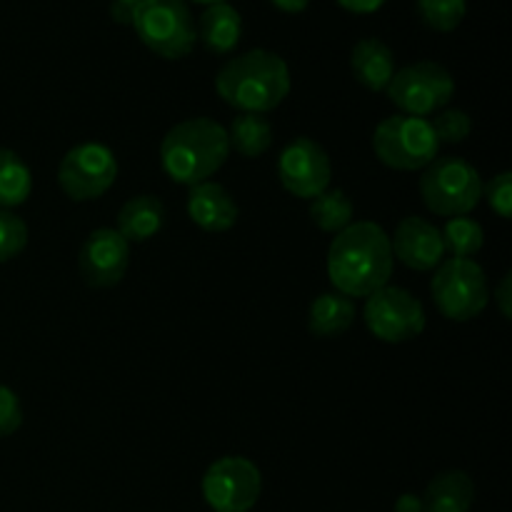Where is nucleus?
Segmentation results:
<instances>
[{
  "label": "nucleus",
  "instance_id": "f257e3e1",
  "mask_svg": "<svg viewBox=\"0 0 512 512\" xmlns=\"http://www.w3.org/2000/svg\"><path fill=\"white\" fill-rule=\"evenodd\" d=\"M390 235L373 220H358L340 230L328 248V278L348 298H368L393 278Z\"/></svg>",
  "mask_w": 512,
  "mask_h": 512
},
{
  "label": "nucleus",
  "instance_id": "f03ea898",
  "mask_svg": "<svg viewBox=\"0 0 512 512\" xmlns=\"http://www.w3.org/2000/svg\"><path fill=\"white\" fill-rule=\"evenodd\" d=\"M290 85L288 63L263 48L235 55L215 75L218 95L240 113H270L288 98Z\"/></svg>",
  "mask_w": 512,
  "mask_h": 512
},
{
  "label": "nucleus",
  "instance_id": "7ed1b4c3",
  "mask_svg": "<svg viewBox=\"0 0 512 512\" xmlns=\"http://www.w3.org/2000/svg\"><path fill=\"white\" fill-rule=\"evenodd\" d=\"M228 155V133L213 118L183 120L173 125L160 143V163L168 178L190 188L213 178Z\"/></svg>",
  "mask_w": 512,
  "mask_h": 512
},
{
  "label": "nucleus",
  "instance_id": "20e7f679",
  "mask_svg": "<svg viewBox=\"0 0 512 512\" xmlns=\"http://www.w3.org/2000/svg\"><path fill=\"white\" fill-rule=\"evenodd\" d=\"M420 198L440 218L468 215L483 198V178L478 168L458 155L435 158L420 175Z\"/></svg>",
  "mask_w": 512,
  "mask_h": 512
},
{
  "label": "nucleus",
  "instance_id": "39448f33",
  "mask_svg": "<svg viewBox=\"0 0 512 512\" xmlns=\"http://www.w3.org/2000/svg\"><path fill=\"white\" fill-rule=\"evenodd\" d=\"M133 28L145 48L165 60L185 58L198 40L185 0H140L135 5Z\"/></svg>",
  "mask_w": 512,
  "mask_h": 512
},
{
  "label": "nucleus",
  "instance_id": "423d86ee",
  "mask_svg": "<svg viewBox=\"0 0 512 512\" xmlns=\"http://www.w3.org/2000/svg\"><path fill=\"white\" fill-rule=\"evenodd\" d=\"M373 150L388 168L413 173L425 170L438 158L440 143L428 120L398 113L380 120L373 133Z\"/></svg>",
  "mask_w": 512,
  "mask_h": 512
},
{
  "label": "nucleus",
  "instance_id": "0eeeda50",
  "mask_svg": "<svg viewBox=\"0 0 512 512\" xmlns=\"http://www.w3.org/2000/svg\"><path fill=\"white\" fill-rule=\"evenodd\" d=\"M430 295H433L435 308L453 323H468L478 318L490 303L485 270L475 260L463 258L443 260L435 268Z\"/></svg>",
  "mask_w": 512,
  "mask_h": 512
},
{
  "label": "nucleus",
  "instance_id": "6e6552de",
  "mask_svg": "<svg viewBox=\"0 0 512 512\" xmlns=\"http://www.w3.org/2000/svg\"><path fill=\"white\" fill-rule=\"evenodd\" d=\"M385 93L403 115L428 118L453 100L455 78L445 65L435 60H418V63L395 70Z\"/></svg>",
  "mask_w": 512,
  "mask_h": 512
},
{
  "label": "nucleus",
  "instance_id": "1a4fd4ad",
  "mask_svg": "<svg viewBox=\"0 0 512 512\" xmlns=\"http://www.w3.org/2000/svg\"><path fill=\"white\" fill-rule=\"evenodd\" d=\"M365 328L378 338L380 343H408L423 335L425 308L410 290L398 288V285H385L365 298L363 308Z\"/></svg>",
  "mask_w": 512,
  "mask_h": 512
},
{
  "label": "nucleus",
  "instance_id": "9d476101",
  "mask_svg": "<svg viewBox=\"0 0 512 512\" xmlns=\"http://www.w3.org/2000/svg\"><path fill=\"white\" fill-rule=\"evenodd\" d=\"M118 178V158L103 143H80L63 155L58 165V185L75 203L98 200Z\"/></svg>",
  "mask_w": 512,
  "mask_h": 512
},
{
  "label": "nucleus",
  "instance_id": "9b49d317",
  "mask_svg": "<svg viewBox=\"0 0 512 512\" xmlns=\"http://www.w3.org/2000/svg\"><path fill=\"white\" fill-rule=\"evenodd\" d=\"M263 490L258 465L240 455L215 460L203 475V498L213 512H250Z\"/></svg>",
  "mask_w": 512,
  "mask_h": 512
},
{
  "label": "nucleus",
  "instance_id": "f8f14e48",
  "mask_svg": "<svg viewBox=\"0 0 512 512\" xmlns=\"http://www.w3.org/2000/svg\"><path fill=\"white\" fill-rule=\"evenodd\" d=\"M278 178L290 195L313 200L325 193L333 178V165L323 145L313 138H295L278 158Z\"/></svg>",
  "mask_w": 512,
  "mask_h": 512
},
{
  "label": "nucleus",
  "instance_id": "ddd939ff",
  "mask_svg": "<svg viewBox=\"0 0 512 512\" xmlns=\"http://www.w3.org/2000/svg\"><path fill=\"white\" fill-rule=\"evenodd\" d=\"M130 265V243L115 228H98L85 238L78 268L90 288H113Z\"/></svg>",
  "mask_w": 512,
  "mask_h": 512
},
{
  "label": "nucleus",
  "instance_id": "4468645a",
  "mask_svg": "<svg viewBox=\"0 0 512 512\" xmlns=\"http://www.w3.org/2000/svg\"><path fill=\"white\" fill-rule=\"evenodd\" d=\"M390 248H393V258H398L405 268L418 270V273L438 268L445 258L440 228L430 220L420 218V215H408V218L400 220L393 238H390Z\"/></svg>",
  "mask_w": 512,
  "mask_h": 512
},
{
  "label": "nucleus",
  "instance_id": "2eb2a0df",
  "mask_svg": "<svg viewBox=\"0 0 512 512\" xmlns=\"http://www.w3.org/2000/svg\"><path fill=\"white\" fill-rule=\"evenodd\" d=\"M238 203L220 183L205 180L190 188L188 215L198 228L208 233H225L238 223Z\"/></svg>",
  "mask_w": 512,
  "mask_h": 512
},
{
  "label": "nucleus",
  "instance_id": "dca6fc26",
  "mask_svg": "<svg viewBox=\"0 0 512 512\" xmlns=\"http://www.w3.org/2000/svg\"><path fill=\"white\" fill-rule=\"evenodd\" d=\"M350 68L358 78L360 85H365L373 93L388 88V83L395 75V55L388 43L380 38H363L355 43L353 53H350Z\"/></svg>",
  "mask_w": 512,
  "mask_h": 512
},
{
  "label": "nucleus",
  "instance_id": "f3484780",
  "mask_svg": "<svg viewBox=\"0 0 512 512\" xmlns=\"http://www.w3.org/2000/svg\"><path fill=\"white\" fill-rule=\"evenodd\" d=\"M423 512H470L475 503V483L463 470H445L425 488Z\"/></svg>",
  "mask_w": 512,
  "mask_h": 512
},
{
  "label": "nucleus",
  "instance_id": "a211bd4d",
  "mask_svg": "<svg viewBox=\"0 0 512 512\" xmlns=\"http://www.w3.org/2000/svg\"><path fill=\"white\" fill-rule=\"evenodd\" d=\"M205 48L215 55H225L240 43L243 35V18L230 3H215L203 10L195 28Z\"/></svg>",
  "mask_w": 512,
  "mask_h": 512
},
{
  "label": "nucleus",
  "instance_id": "6ab92c4d",
  "mask_svg": "<svg viewBox=\"0 0 512 512\" xmlns=\"http://www.w3.org/2000/svg\"><path fill=\"white\" fill-rule=\"evenodd\" d=\"M165 205L155 195H135L120 208L118 233L128 243H145L163 230Z\"/></svg>",
  "mask_w": 512,
  "mask_h": 512
},
{
  "label": "nucleus",
  "instance_id": "aec40b11",
  "mask_svg": "<svg viewBox=\"0 0 512 512\" xmlns=\"http://www.w3.org/2000/svg\"><path fill=\"white\" fill-rule=\"evenodd\" d=\"M355 300L343 293H323L313 300L308 310V330L315 338H338L353 325L355 320Z\"/></svg>",
  "mask_w": 512,
  "mask_h": 512
},
{
  "label": "nucleus",
  "instance_id": "412c9836",
  "mask_svg": "<svg viewBox=\"0 0 512 512\" xmlns=\"http://www.w3.org/2000/svg\"><path fill=\"white\" fill-rule=\"evenodd\" d=\"M225 133L230 150L243 158H260L273 145V123L258 113H238Z\"/></svg>",
  "mask_w": 512,
  "mask_h": 512
},
{
  "label": "nucleus",
  "instance_id": "4be33fe9",
  "mask_svg": "<svg viewBox=\"0 0 512 512\" xmlns=\"http://www.w3.org/2000/svg\"><path fill=\"white\" fill-rule=\"evenodd\" d=\"M33 173L18 153L0 148V208H18L30 198Z\"/></svg>",
  "mask_w": 512,
  "mask_h": 512
},
{
  "label": "nucleus",
  "instance_id": "5701e85b",
  "mask_svg": "<svg viewBox=\"0 0 512 512\" xmlns=\"http://www.w3.org/2000/svg\"><path fill=\"white\" fill-rule=\"evenodd\" d=\"M353 215V200H350L348 195H345V190L340 188H328L325 193L315 195V198L310 200V220H313L320 230H325V233L338 235L340 230H345L353 223Z\"/></svg>",
  "mask_w": 512,
  "mask_h": 512
},
{
  "label": "nucleus",
  "instance_id": "b1692460",
  "mask_svg": "<svg viewBox=\"0 0 512 512\" xmlns=\"http://www.w3.org/2000/svg\"><path fill=\"white\" fill-rule=\"evenodd\" d=\"M440 235H443L445 253L463 260H473L485 243L483 225H480L478 220L468 218V215L448 218V223L440 230Z\"/></svg>",
  "mask_w": 512,
  "mask_h": 512
},
{
  "label": "nucleus",
  "instance_id": "393cba45",
  "mask_svg": "<svg viewBox=\"0 0 512 512\" xmlns=\"http://www.w3.org/2000/svg\"><path fill=\"white\" fill-rule=\"evenodd\" d=\"M418 13L428 28L450 33L463 23L468 3L465 0H418Z\"/></svg>",
  "mask_w": 512,
  "mask_h": 512
},
{
  "label": "nucleus",
  "instance_id": "a878e982",
  "mask_svg": "<svg viewBox=\"0 0 512 512\" xmlns=\"http://www.w3.org/2000/svg\"><path fill=\"white\" fill-rule=\"evenodd\" d=\"M428 123L440 145L463 143L470 135V130H473V120H470V115L460 108L438 110V113L433 115V120H428Z\"/></svg>",
  "mask_w": 512,
  "mask_h": 512
},
{
  "label": "nucleus",
  "instance_id": "bb28decb",
  "mask_svg": "<svg viewBox=\"0 0 512 512\" xmlns=\"http://www.w3.org/2000/svg\"><path fill=\"white\" fill-rule=\"evenodd\" d=\"M28 245V225L10 210L0 208V263L18 258Z\"/></svg>",
  "mask_w": 512,
  "mask_h": 512
},
{
  "label": "nucleus",
  "instance_id": "cd10ccee",
  "mask_svg": "<svg viewBox=\"0 0 512 512\" xmlns=\"http://www.w3.org/2000/svg\"><path fill=\"white\" fill-rule=\"evenodd\" d=\"M483 195L488 200L490 208L500 215L503 220H510L512 215V173L503 170V173L495 175L493 180H488V185H483Z\"/></svg>",
  "mask_w": 512,
  "mask_h": 512
},
{
  "label": "nucleus",
  "instance_id": "c85d7f7f",
  "mask_svg": "<svg viewBox=\"0 0 512 512\" xmlns=\"http://www.w3.org/2000/svg\"><path fill=\"white\" fill-rule=\"evenodd\" d=\"M20 425H23V408H20L18 395L0 385V438L18 433Z\"/></svg>",
  "mask_w": 512,
  "mask_h": 512
},
{
  "label": "nucleus",
  "instance_id": "c756f323",
  "mask_svg": "<svg viewBox=\"0 0 512 512\" xmlns=\"http://www.w3.org/2000/svg\"><path fill=\"white\" fill-rule=\"evenodd\" d=\"M495 295V303H498L500 308V315H503L505 320L512 318V275L505 273L503 278H500V283L495 285L493 290Z\"/></svg>",
  "mask_w": 512,
  "mask_h": 512
},
{
  "label": "nucleus",
  "instance_id": "7c9ffc66",
  "mask_svg": "<svg viewBox=\"0 0 512 512\" xmlns=\"http://www.w3.org/2000/svg\"><path fill=\"white\" fill-rule=\"evenodd\" d=\"M385 3H388V0H338L340 8L348 10V13H355V15L375 13V10L383 8Z\"/></svg>",
  "mask_w": 512,
  "mask_h": 512
},
{
  "label": "nucleus",
  "instance_id": "2f4dec72",
  "mask_svg": "<svg viewBox=\"0 0 512 512\" xmlns=\"http://www.w3.org/2000/svg\"><path fill=\"white\" fill-rule=\"evenodd\" d=\"M133 15H135V5L120 3V0H113L110 3V18L120 25H133Z\"/></svg>",
  "mask_w": 512,
  "mask_h": 512
},
{
  "label": "nucleus",
  "instance_id": "473e14b6",
  "mask_svg": "<svg viewBox=\"0 0 512 512\" xmlns=\"http://www.w3.org/2000/svg\"><path fill=\"white\" fill-rule=\"evenodd\" d=\"M395 512H423V500H420V495L403 493L395 500Z\"/></svg>",
  "mask_w": 512,
  "mask_h": 512
},
{
  "label": "nucleus",
  "instance_id": "72a5a7b5",
  "mask_svg": "<svg viewBox=\"0 0 512 512\" xmlns=\"http://www.w3.org/2000/svg\"><path fill=\"white\" fill-rule=\"evenodd\" d=\"M270 3L278 10H283V13H303L310 5V0H270Z\"/></svg>",
  "mask_w": 512,
  "mask_h": 512
},
{
  "label": "nucleus",
  "instance_id": "f704fd0d",
  "mask_svg": "<svg viewBox=\"0 0 512 512\" xmlns=\"http://www.w3.org/2000/svg\"><path fill=\"white\" fill-rule=\"evenodd\" d=\"M188 3V0H185ZM190 3H200V5H215V3H228V0H190Z\"/></svg>",
  "mask_w": 512,
  "mask_h": 512
},
{
  "label": "nucleus",
  "instance_id": "c9c22d12",
  "mask_svg": "<svg viewBox=\"0 0 512 512\" xmlns=\"http://www.w3.org/2000/svg\"><path fill=\"white\" fill-rule=\"evenodd\" d=\"M120 3H128V5H138L140 0H120Z\"/></svg>",
  "mask_w": 512,
  "mask_h": 512
}]
</instances>
